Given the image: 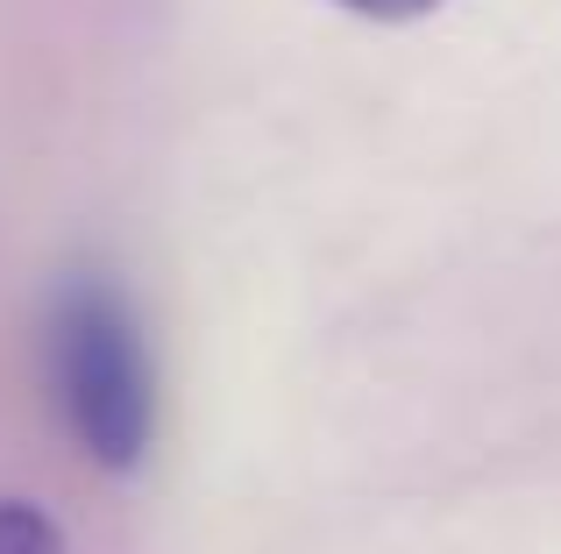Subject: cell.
Segmentation results:
<instances>
[{
  "instance_id": "cell-2",
  "label": "cell",
  "mask_w": 561,
  "mask_h": 554,
  "mask_svg": "<svg viewBox=\"0 0 561 554\" xmlns=\"http://www.w3.org/2000/svg\"><path fill=\"white\" fill-rule=\"evenodd\" d=\"M0 554H65V527L28 498H0Z\"/></svg>"
},
{
  "instance_id": "cell-3",
  "label": "cell",
  "mask_w": 561,
  "mask_h": 554,
  "mask_svg": "<svg viewBox=\"0 0 561 554\" xmlns=\"http://www.w3.org/2000/svg\"><path fill=\"white\" fill-rule=\"evenodd\" d=\"M334 8H356V14H370V22H412V14L440 8V0H334Z\"/></svg>"
},
{
  "instance_id": "cell-1",
  "label": "cell",
  "mask_w": 561,
  "mask_h": 554,
  "mask_svg": "<svg viewBox=\"0 0 561 554\" xmlns=\"http://www.w3.org/2000/svg\"><path fill=\"white\" fill-rule=\"evenodd\" d=\"M50 377L79 448L100 470H136L157 434L150 348L107 270H79L50 299Z\"/></svg>"
}]
</instances>
